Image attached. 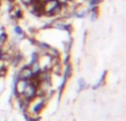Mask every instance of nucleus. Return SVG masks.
Returning <instances> with one entry per match:
<instances>
[{
	"mask_svg": "<svg viewBox=\"0 0 126 121\" xmlns=\"http://www.w3.org/2000/svg\"><path fill=\"white\" fill-rule=\"evenodd\" d=\"M23 60H24V55L21 53V51L16 50L15 53L12 54V56H11V59L9 60L8 64H9V66L17 68V67H19L22 64Z\"/></svg>",
	"mask_w": 126,
	"mask_h": 121,
	"instance_id": "39448f33",
	"label": "nucleus"
},
{
	"mask_svg": "<svg viewBox=\"0 0 126 121\" xmlns=\"http://www.w3.org/2000/svg\"><path fill=\"white\" fill-rule=\"evenodd\" d=\"M40 57H41V55H40V53L38 52L37 50H35V51H33V52L30 54V60H29V62H28V65H29V66H30V65H32L33 63H37V62H39V60H40Z\"/></svg>",
	"mask_w": 126,
	"mask_h": 121,
	"instance_id": "f3484780",
	"label": "nucleus"
},
{
	"mask_svg": "<svg viewBox=\"0 0 126 121\" xmlns=\"http://www.w3.org/2000/svg\"><path fill=\"white\" fill-rule=\"evenodd\" d=\"M17 73L21 79L30 80L33 78V73H32V71H31V67L29 66L28 64H22L21 66L18 68Z\"/></svg>",
	"mask_w": 126,
	"mask_h": 121,
	"instance_id": "20e7f679",
	"label": "nucleus"
},
{
	"mask_svg": "<svg viewBox=\"0 0 126 121\" xmlns=\"http://www.w3.org/2000/svg\"><path fill=\"white\" fill-rule=\"evenodd\" d=\"M1 2H2V0H0V8H1Z\"/></svg>",
	"mask_w": 126,
	"mask_h": 121,
	"instance_id": "b1692460",
	"label": "nucleus"
},
{
	"mask_svg": "<svg viewBox=\"0 0 126 121\" xmlns=\"http://www.w3.org/2000/svg\"><path fill=\"white\" fill-rule=\"evenodd\" d=\"M61 83H60V85H59V87H58V91H57V94H58V96H57V100H58V104L60 102V100H61V98H62V95H63V91H64V89H65V87H66V84H67V78H65L64 76H61Z\"/></svg>",
	"mask_w": 126,
	"mask_h": 121,
	"instance_id": "6e6552de",
	"label": "nucleus"
},
{
	"mask_svg": "<svg viewBox=\"0 0 126 121\" xmlns=\"http://www.w3.org/2000/svg\"><path fill=\"white\" fill-rule=\"evenodd\" d=\"M9 65L6 62H0V78H4L8 75Z\"/></svg>",
	"mask_w": 126,
	"mask_h": 121,
	"instance_id": "dca6fc26",
	"label": "nucleus"
},
{
	"mask_svg": "<svg viewBox=\"0 0 126 121\" xmlns=\"http://www.w3.org/2000/svg\"><path fill=\"white\" fill-rule=\"evenodd\" d=\"M42 6H43V0H37L34 1L32 4L28 7V11L31 15L35 18H42L43 17V9H42Z\"/></svg>",
	"mask_w": 126,
	"mask_h": 121,
	"instance_id": "7ed1b4c3",
	"label": "nucleus"
},
{
	"mask_svg": "<svg viewBox=\"0 0 126 121\" xmlns=\"http://www.w3.org/2000/svg\"><path fill=\"white\" fill-rule=\"evenodd\" d=\"M16 102H17L18 109L21 111V113L28 111L29 106H30V101H28L27 99H24V98H22L21 96H20V97L16 98Z\"/></svg>",
	"mask_w": 126,
	"mask_h": 121,
	"instance_id": "0eeeda50",
	"label": "nucleus"
},
{
	"mask_svg": "<svg viewBox=\"0 0 126 121\" xmlns=\"http://www.w3.org/2000/svg\"><path fill=\"white\" fill-rule=\"evenodd\" d=\"M22 116H23V119L26 121H40L41 120L40 115H32V113L28 112V111L22 112Z\"/></svg>",
	"mask_w": 126,
	"mask_h": 121,
	"instance_id": "2eb2a0df",
	"label": "nucleus"
},
{
	"mask_svg": "<svg viewBox=\"0 0 126 121\" xmlns=\"http://www.w3.org/2000/svg\"><path fill=\"white\" fill-rule=\"evenodd\" d=\"M73 66H72V63H69V64H65L63 65V73H62V76H64L65 78L70 79L73 75Z\"/></svg>",
	"mask_w": 126,
	"mask_h": 121,
	"instance_id": "f8f14e48",
	"label": "nucleus"
},
{
	"mask_svg": "<svg viewBox=\"0 0 126 121\" xmlns=\"http://www.w3.org/2000/svg\"><path fill=\"white\" fill-rule=\"evenodd\" d=\"M87 87H89V84L86 83V80H85L83 77L79 78L78 79V91L85 90V89H87Z\"/></svg>",
	"mask_w": 126,
	"mask_h": 121,
	"instance_id": "6ab92c4d",
	"label": "nucleus"
},
{
	"mask_svg": "<svg viewBox=\"0 0 126 121\" xmlns=\"http://www.w3.org/2000/svg\"><path fill=\"white\" fill-rule=\"evenodd\" d=\"M50 72L52 74V76H58V77H61L62 73H63V65L62 63H57V64H53L50 68Z\"/></svg>",
	"mask_w": 126,
	"mask_h": 121,
	"instance_id": "9d476101",
	"label": "nucleus"
},
{
	"mask_svg": "<svg viewBox=\"0 0 126 121\" xmlns=\"http://www.w3.org/2000/svg\"><path fill=\"white\" fill-rule=\"evenodd\" d=\"M73 42L74 40L72 36H70L69 40L64 42V53H71V50L73 48Z\"/></svg>",
	"mask_w": 126,
	"mask_h": 121,
	"instance_id": "aec40b11",
	"label": "nucleus"
},
{
	"mask_svg": "<svg viewBox=\"0 0 126 121\" xmlns=\"http://www.w3.org/2000/svg\"><path fill=\"white\" fill-rule=\"evenodd\" d=\"M42 55H47V56L51 57V59H54V57H61L62 56L61 52L59 51V48H54V46H52V45H51Z\"/></svg>",
	"mask_w": 126,
	"mask_h": 121,
	"instance_id": "1a4fd4ad",
	"label": "nucleus"
},
{
	"mask_svg": "<svg viewBox=\"0 0 126 121\" xmlns=\"http://www.w3.org/2000/svg\"><path fill=\"white\" fill-rule=\"evenodd\" d=\"M87 12L90 14V19L92 22L96 21L100 17V7H93V8L87 9Z\"/></svg>",
	"mask_w": 126,
	"mask_h": 121,
	"instance_id": "ddd939ff",
	"label": "nucleus"
},
{
	"mask_svg": "<svg viewBox=\"0 0 126 121\" xmlns=\"http://www.w3.org/2000/svg\"><path fill=\"white\" fill-rule=\"evenodd\" d=\"M87 15H89L87 9H83V8H81V7H79L75 10V12H74L73 18H76V19H85Z\"/></svg>",
	"mask_w": 126,
	"mask_h": 121,
	"instance_id": "4468645a",
	"label": "nucleus"
},
{
	"mask_svg": "<svg viewBox=\"0 0 126 121\" xmlns=\"http://www.w3.org/2000/svg\"><path fill=\"white\" fill-rule=\"evenodd\" d=\"M61 31H64V32H66V33H67V35H69V36H71L72 33L74 32L73 24H72L71 22H67V21H66L64 24H63V26H62Z\"/></svg>",
	"mask_w": 126,
	"mask_h": 121,
	"instance_id": "a211bd4d",
	"label": "nucleus"
},
{
	"mask_svg": "<svg viewBox=\"0 0 126 121\" xmlns=\"http://www.w3.org/2000/svg\"><path fill=\"white\" fill-rule=\"evenodd\" d=\"M4 60V48L3 45L0 44V62H3Z\"/></svg>",
	"mask_w": 126,
	"mask_h": 121,
	"instance_id": "4be33fe9",
	"label": "nucleus"
},
{
	"mask_svg": "<svg viewBox=\"0 0 126 121\" xmlns=\"http://www.w3.org/2000/svg\"><path fill=\"white\" fill-rule=\"evenodd\" d=\"M4 1H7V2H16V0H4Z\"/></svg>",
	"mask_w": 126,
	"mask_h": 121,
	"instance_id": "5701e85b",
	"label": "nucleus"
},
{
	"mask_svg": "<svg viewBox=\"0 0 126 121\" xmlns=\"http://www.w3.org/2000/svg\"><path fill=\"white\" fill-rule=\"evenodd\" d=\"M106 77H107V71H104L102 73V75H101V77L98 78V80L96 82V84L92 86V89H93V90H96V89L101 88L102 86H104L105 83H106Z\"/></svg>",
	"mask_w": 126,
	"mask_h": 121,
	"instance_id": "9b49d317",
	"label": "nucleus"
},
{
	"mask_svg": "<svg viewBox=\"0 0 126 121\" xmlns=\"http://www.w3.org/2000/svg\"><path fill=\"white\" fill-rule=\"evenodd\" d=\"M48 101H49V99L46 96H37L33 100H31L28 112L32 113V115H40L44 110V108L47 107Z\"/></svg>",
	"mask_w": 126,
	"mask_h": 121,
	"instance_id": "f257e3e1",
	"label": "nucleus"
},
{
	"mask_svg": "<svg viewBox=\"0 0 126 121\" xmlns=\"http://www.w3.org/2000/svg\"><path fill=\"white\" fill-rule=\"evenodd\" d=\"M3 121H7V120H3Z\"/></svg>",
	"mask_w": 126,
	"mask_h": 121,
	"instance_id": "393cba45",
	"label": "nucleus"
},
{
	"mask_svg": "<svg viewBox=\"0 0 126 121\" xmlns=\"http://www.w3.org/2000/svg\"><path fill=\"white\" fill-rule=\"evenodd\" d=\"M12 31H13V34L17 37H19L20 41H23V40H26L27 37H28V33H27L26 31L23 30V28H22L21 25H19V24H15Z\"/></svg>",
	"mask_w": 126,
	"mask_h": 121,
	"instance_id": "423d86ee",
	"label": "nucleus"
},
{
	"mask_svg": "<svg viewBox=\"0 0 126 121\" xmlns=\"http://www.w3.org/2000/svg\"><path fill=\"white\" fill-rule=\"evenodd\" d=\"M20 3V6L21 7H24V8H28L30 4H32L34 1H37V0H18Z\"/></svg>",
	"mask_w": 126,
	"mask_h": 121,
	"instance_id": "412c9836",
	"label": "nucleus"
},
{
	"mask_svg": "<svg viewBox=\"0 0 126 121\" xmlns=\"http://www.w3.org/2000/svg\"><path fill=\"white\" fill-rule=\"evenodd\" d=\"M61 4L59 3L58 0H43V17L48 18H53V12L55 11V9L58 7H60Z\"/></svg>",
	"mask_w": 126,
	"mask_h": 121,
	"instance_id": "f03ea898",
	"label": "nucleus"
}]
</instances>
